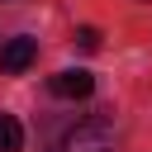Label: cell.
I'll return each mask as SVG.
<instances>
[{"label":"cell","mask_w":152,"mask_h":152,"mask_svg":"<svg viewBox=\"0 0 152 152\" xmlns=\"http://www.w3.org/2000/svg\"><path fill=\"white\" fill-rule=\"evenodd\" d=\"M24 147V128L14 114H0V152H19Z\"/></svg>","instance_id":"obj_4"},{"label":"cell","mask_w":152,"mask_h":152,"mask_svg":"<svg viewBox=\"0 0 152 152\" xmlns=\"http://www.w3.org/2000/svg\"><path fill=\"white\" fill-rule=\"evenodd\" d=\"M52 152H114V124L109 119H81L76 128H66L57 142H52Z\"/></svg>","instance_id":"obj_1"},{"label":"cell","mask_w":152,"mask_h":152,"mask_svg":"<svg viewBox=\"0 0 152 152\" xmlns=\"http://www.w3.org/2000/svg\"><path fill=\"white\" fill-rule=\"evenodd\" d=\"M33 57H38V38H10V43L0 48V71L19 76V71L33 66Z\"/></svg>","instance_id":"obj_3"},{"label":"cell","mask_w":152,"mask_h":152,"mask_svg":"<svg viewBox=\"0 0 152 152\" xmlns=\"http://www.w3.org/2000/svg\"><path fill=\"white\" fill-rule=\"evenodd\" d=\"M48 90L57 95V100H86L90 90H95V76L90 71H57V76H48Z\"/></svg>","instance_id":"obj_2"},{"label":"cell","mask_w":152,"mask_h":152,"mask_svg":"<svg viewBox=\"0 0 152 152\" xmlns=\"http://www.w3.org/2000/svg\"><path fill=\"white\" fill-rule=\"evenodd\" d=\"M71 38H76V48H81V52H95V48H100V28H90V24H86V28H76Z\"/></svg>","instance_id":"obj_5"}]
</instances>
